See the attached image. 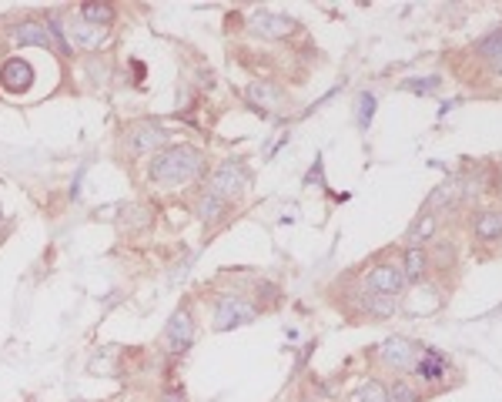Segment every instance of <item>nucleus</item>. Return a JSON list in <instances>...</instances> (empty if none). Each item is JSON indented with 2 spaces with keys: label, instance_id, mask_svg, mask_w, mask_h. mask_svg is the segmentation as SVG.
I'll use <instances>...</instances> for the list:
<instances>
[{
  "label": "nucleus",
  "instance_id": "nucleus-27",
  "mask_svg": "<svg viewBox=\"0 0 502 402\" xmlns=\"http://www.w3.org/2000/svg\"><path fill=\"white\" fill-rule=\"evenodd\" d=\"M312 181H319V188H325V178H321V161H315V168H312V171H308L305 185H312Z\"/></svg>",
  "mask_w": 502,
  "mask_h": 402
},
{
  "label": "nucleus",
  "instance_id": "nucleus-15",
  "mask_svg": "<svg viewBox=\"0 0 502 402\" xmlns=\"http://www.w3.org/2000/svg\"><path fill=\"white\" fill-rule=\"evenodd\" d=\"M161 342H165V349L174 352V356L195 342V322H191V312H188V308H178V312L171 316L165 335H161Z\"/></svg>",
  "mask_w": 502,
  "mask_h": 402
},
{
  "label": "nucleus",
  "instance_id": "nucleus-21",
  "mask_svg": "<svg viewBox=\"0 0 502 402\" xmlns=\"http://www.w3.org/2000/svg\"><path fill=\"white\" fill-rule=\"evenodd\" d=\"M389 399L392 402H425V392L418 389V382L412 375H399L389 382Z\"/></svg>",
  "mask_w": 502,
  "mask_h": 402
},
{
  "label": "nucleus",
  "instance_id": "nucleus-8",
  "mask_svg": "<svg viewBox=\"0 0 502 402\" xmlns=\"http://www.w3.org/2000/svg\"><path fill=\"white\" fill-rule=\"evenodd\" d=\"M167 138H171V135H167L158 121H151V118L134 121V125H127V131H125V144L131 158H154L158 152L167 148Z\"/></svg>",
  "mask_w": 502,
  "mask_h": 402
},
{
  "label": "nucleus",
  "instance_id": "nucleus-9",
  "mask_svg": "<svg viewBox=\"0 0 502 402\" xmlns=\"http://www.w3.org/2000/svg\"><path fill=\"white\" fill-rule=\"evenodd\" d=\"M425 251H429V262H433V278L449 291V272L459 275V258H462L459 242L452 235H435L425 245Z\"/></svg>",
  "mask_w": 502,
  "mask_h": 402
},
{
  "label": "nucleus",
  "instance_id": "nucleus-2",
  "mask_svg": "<svg viewBox=\"0 0 502 402\" xmlns=\"http://www.w3.org/2000/svg\"><path fill=\"white\" fill-rule=\"evenodd\" d=\"M352 275L362 282V289L378 291V295L402 299L405 291H409V282H405V272H402V245L376 251L368 262L355 265Z\"/></svg>",
  "mask_w": 502,
  "mask_h": 402
},
{
  "label": "nucleus",
  "instance_id": "nucleus-26",
  "mask_svg": "<svg viewBox=\"0 0 502 402\" xmlns=\"http://www.w3.org/2000/svg\"><path fill=\"white\" fill-rule=\"evenodd\" d=\"M161 402H188V396H184V389H167Z\"/></svg>",
  "mask_w": 502,
  "mask_h": 402
},
{
  "label": "nucleus",
  "instance_id": "nucleus-22",
  "mask_svg": "<svg viewBox=\"0 0 502 402\" xmlns=\"http://www.w3.org/2000/svg\"><path fill=\"white\" fill-rule=\"evenodd\" d=\"M77 17L87 21V24H94V28H111L117 11L108 7V4H81V7H77Z\"/></svg>",
  "mask_w": 502,
  "mask_h": 402
},
{
  "label": "nucleus",
  "instance_id": "nucleus-24",
  "mask_svg": "<svg viewBox=\"0 0 502 402\" xmlns=\"http://www.w3.org/2000/svg\"><path fill=\"white\" fill-rule=\"evenodd\" d=\"M402 91H409V94H435L439 87H442V78L439 74H433V78H405L402 84H399Z\"/></svg>",
  "mask_w": 502,
  "mask_h": 402
},
{
  "label": "nucleus",
  "instance_id": "nucleus-19",
  "mask_svg": "<svg viewBox=\"0 0 502 402\" xmlns=\"http://www.w3.org/2000/svg\"><path fill=\"white\" fill-rule=\"evenodd\" d=\"M402 272L409 289H416L422 282H433V262L425 249H402Z\"/></svg>",
  "mask_w": 502,
  "mask_h": 402
},
{
  "label": "nucleus",
  "instance_id": "nucleus-28",
  "mask_svg": "<svg viewBox=\"0 0 502 402\" xmlns=\"http://www.w3.org/2000/svg\"><path fill=\"white\" fill-rule=\"evenodd\" d=\"M486 68H489V74H492L496 81H502V54H499V57H492Z\"/></svg>",
  "mask_w": 502,
  "mask_h": 402
},
{
  "label": "nucleus",
  "instance_id": "nucleus-25",
  "mask_svg": "<svg viewBox=\"0 0 502 402\" xmlns=\"http://www.w3.org/2000/svg\"><path fill=\"white\" fill-rule=\"evenodd\" d=\"M372 118H376V94L362 91V94H359V108H355V121H359V127H362V131H368Z\"/></svg>",
  "mask_w": 502,
  "mask_h": 402
},
{
  "label": "nucleus",
  "instance_id": "nucleus-17",
  "mask_svg": "<svg viewBox=\"0 0 502 402\" xmlns=\"http://www.w3.org/2000/svg\"><path fill=\"white\" fill-rule=\"evenodd\" d=\"M195 215L208 225V228H218V225L228 222V215H231V201H224V198H218L215 192L201 188L198 198H195Z\"/></svg>",
  "mask_w": 502,
  "mask_h": 402
},
{
  "label": "nucleus",
  "instance_id": "nucleus-7",
  "mask_svg": "<svg viewBox=\"0 0 502 402\" xmlns=\"http://www.w3.org/2000/svg\"><path fill=\"white\" fill-rule=\"evenodd\" d=\"M245 30L258 41H288L302 30V24L292 14H281V11H251Z\"/></svg>",
  "mask_w": 502,
  "mask_h": 402
},
{
  "label": "nucleus",
  "instance_id": "nucleus-12",
  "mask_svg": "<svg viewBox=\"0 0 502 402\" xmlns=\"http://www.w3.org/2000/svg\"><path fill=\"white\" fill-rule=\"evenodd\" d=\"M462 205V185H459V175H449L442 185H435L433 192H429V198L422 201V209L418 211H429V215H449L452 209H459Z\"/></svg>",
  "mask_w": 502,
  "mask_h": 402
},
{
  "label": "nucleus",
  "instance_id": "nucleus-6",
  "mask_svg": "<svg viewBox=\"0 0 502 402\" xmlns=\"http://www.w3.org/2000/svg\"><path fill=\"white\" fill-rule=\"evenodd\" d=\"M449 369H452V359L442 356V352H435L433 346L422 349V356H418L416 369H412V379L418 382V389L425 392V399L429 396H439V392H449L452 382H449Z\"/></svg>",
  "mask_w": 502,
  "mask_h": 402
},
{
  "label": "nucleus",
  "instance_id": "nucleus-4",
  "mask_svg": "<svg viewBox=\"0 0 502 402\" xmlns=\"http://www.w3.org/2000/svg\"><path fill=\"white\" fill-rule=\"evenodd\" d=\"M469 245L479 258H492L502 249V205H479L469 215Z\"/></svg>",
  "mask_w": 502,
  "mask_h": 402
},
{
  "label": "nucleus",
  "instance_id": "nucleus-29",
  "mask_svg": "<svg viewBox=\"0 0 502 402\" xmlns=\"http://www.w3.org/2000/svg\"><path fill=\"white\" fill-rule=\"evenodd\" d=\"M298 402H325L321 396H315L312 389H302V396H298Z\"/></svg>",
  "mask_w": 502,
  "mask_h": 402
},
{
  "label": "nucleus",
  "instance_id": "nucleus-10",
  "mask_svg": "<svg viewBox=\"0 0 502 402\" xmlns=\"http://www.w3.org/2000/svg\"><path fill=\"white\" fill-rule=\"evenodd\" d=\"M258 316V306L248 302L245 295H222L218 302H215V312H211V322H215V329L224 332V329H235V325H248L251 319Z\"/></svg>",
  "mask_w": 502,
  "mask_h": 402
},
{
  "label": "nucleus",
  "instance_id": "nucleus-14",
  "mask_svg": "<svg viewBox=\"0 0 502 402\" xmlns=\"http://www.w3.org/2000/svg\"><path fill=\"white\" fill-rule=\"evenodd\" d=\"M34 84V64L28 57H7L0 68V87L11 94H28Z\"/></svg>",
  "mask_w": 502,
  "mask_h": 402
},
{
  "label": "nucleus",
  "instance_id": "nucleus-16",
  "mask_svg": "<svg viewBox=\"0 0 502 402\" xmlns=\"http://www.w3.org/2000/svg\"><path fill=\"white\" fill-rule=\"evenodd\" d=\"M11 37H14L17 47H44V51H57V41L51 28L44 24V21H24V24H17L11 28Z\"/></svg>",
  "mask_w": 502,
  "mask_h": 402
},
{
  "label": "nucleus",
  "instance_id": "nucleus-5",
  "mask_svg": "<svg viewBox=\"0 0 502 402\" xmlns=\"http://www.w3.org/2000/svg\"><path fill=\"white\" fill-rule=\"evenodd\" d=\"M208 192H215L218 198H224V201H241L245 194H248L251 188V171L245 168V161L241 158H224L222 165L211 171L208 185H205Z\"/></svg>",
  "mask_w": 502,
  "mask_h": 402
},
{
  "label": "nucleus",
  "instance_id": "nucleus-13",
  "mask_svg": "<svg viewBox=\"0 0 502 402\" xmlns=\"http://www.w3.org/2000/svg\"><path fill=\"white\" fill-rule=\"evenodd\" d=\"M435 235H442V218L429 215V211H418L402 232V249H425Z\"/></svg>",
  "mask_w": 502,
  "mask_h": 402
},
{
  "label": "nucleus",
  "instance_id": "nucleus-11",
  "mask_svg": "<svg viewBox=\"0 0 502 402\" xmlns=\"http://www.w3.org/2000/svg\"><path fill=\"white\" fill-rule=\"evenodd\" d=\"M248 101H251V108H258L265 118L292 111V94H288V91L275 81H251L248 84Z\"/></svg>",
  "mask_w": 502,
  "mask_h": 402
},
{
  "label": "nucleus",
  "instance_id": "nucleus-1",
  "mask_svg": "<svg viewBox=\"0 0 502 402\" xmlns=\"http://www.w3.org/2000/svg\"><path fill=\"white\" fill-rule=\"evenodd\" d=\"M205 168H208V158H205L201 148H195V144H167L165 152H158L148 161V178L165 192H178V188H188V185L205 178Z\"/></svg>",
  "mask_w": 502,
  "mask_h": 402
},
{
  "label": "nucleus",
  "instance_id": "nucleus-18",
  "mask_svg": "<svg viewBox=\"0 0 502 402\" xmlns=\"http://www.w3.org/2000/svg\"><path fill=\"white\" fill-rule=\"evenodd\" d=\"M68 37L74 41V47H81V51H101L104 44L111 41V28H94V24H87V21H70L68 24Z\"/></svg>",
  "mask_w": 502,
  "mask_h": 402
},
{
  "label": "nucleus",
  "instance_id": "nucleus-23",
  "mask_svg": "<svg viewBox=\"0 0 502 402\" xmlns=\"http://www.w3.org/2000/svg\"><path fill=\"white\" fill-rule=\"evenodd\" d=\"M502 54V28H496L492 34H486V37H479V41L473 44V57L479 61V64H489L492 57Z\"/></svg>",
  "mask_w": 502,
  "mask_h": 402
},
{
  "label": "nucleus",
  "instance_id": "nucleus-3",
  "mask_svg": "<svg viewBox=\"0 0 502 402\" xmlns=\"http://www.w3.org/2000/svg\"><path fill=\"white\" fill-rule=\"evenodd\" d=\"M422 349L425 346H422L418 339H409V335H389V339H382L378 346H372L368 359H372V365H376L378 373L399 379V375H409L412 369H416Z\"/></svg>",
  "mask_w": 502,
  "mask_h": 402
},
{
  "label": "nucleus",
  "instance_id": "nucleus-20",
  "mask_svg": "<svg viewBox=\"0 0 502 402\" xmlns=\"http://www.w3.org/2000/svg\"><path fill=\"white\" fill-rule=\"evenodd\" d=\"M349 402H392L389 399V382L385 379H362L359 386L352 389Z\"/></svg>",
  "mask_w": 502,
  "mask_h": 402
}]
</instances>
